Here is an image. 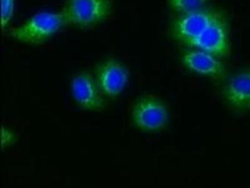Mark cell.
<instances>
[{
  "label": "cell",
  "mask_w": 250,
  "mask_h": 188,
  "mask_svg": "<svg viewBox=\"0 0 250 188\" xmlns=\"http://www.w3.org/2000/svg\"><path fill=\"white\" fill-rule=\"evenodd\" d=\"M223 96L236 113H250V70L240 71L233 75L225 87Z\"/></svg>",
  "instance_id": "ba28073f"
},
{
  "label": "cell",
  "mask_w": 250,
  "mask_h": 188,
  "mask_svg": "<svg viewBox=\"0 0 250 188\" xmlns=\"http://www.w3.org/2000/svg\"><path fill=\"white\" fill-rule=\"evenodd\" d=\"M97 82L100 90L106 97H117L128 82L129 73L122 63L115 60L102 62L96 70Z\"/></svg>",
  "instance_id": "5b68a950"
},
{
  "label": "cell",
  "mask_w": 250,
  "mask_h": 188,
  "mask_svg": "<svg viewBox=\"0 0 250 188\" xmlns=\"http://www.w3.org/2000/svg\"><path fill=\"white\" fill-rule=\"evenodd\" d=\"M65 24L61 12L40 13L19 27L12 28L9 35L24 43L39 45L44 43Z\"/></svg>",
  "instance_id": "6da1fadb"
},
{
  "label": "cell",
  "mask_w": 250,
  "mask_h": 188,
  "mask_svg": "<svg viewBox=\"0 0 250 188\" xmlns=\"http://www.w3.org/2000/svg\"><path fill=\"white\" fill-rule=\"evenodd\" d=\"M173 7L183 13L200 10L207 0H169Z\"/></svg>",
  "instance_id": "30bf717a"
},
{
  "label": "cell",
  "mask_w": 250,
  "mask_h": 188,
  "mask_svg": "<svg viewBox=\"0 0 250 188\" xmlns=\"http://www.w3.org/2000/svg\"><path fill=\"white\" fill-rule=\"evenodd\" d=\"M188 46L207 51L216 57L226 56L229 51L226 24L217 15L199 37L189 42Z\"/></svg>",
  "instance_id": "8992f818"
},
{
  "label": "cell",
  "mask_w": 250,
  "mask_h": 188,
  "mask_svg": "<svg viewBox=\"0 0 250 188\" xmlns=\"http://www.w3.org/2000/svg\"><path fill=\"white\" fill-rule=\"evenodd\" d=\"M2 136L5 137V138H2V142L5 141V144H7L8 143H10L13 140V135L11 132L7 131V130H4L3 128V131H2Z\"/></svg>",
  "instance_id": "7c38bea8"
},
{
  "label": "cell",
  "mask_w": 250,
  "mask_h": 188,
  "mask_svg": "<svg viewBox=\"0 0 250 188\" xmlns=\"http://www.w3.org/2000/svg\"><path fill=\"white\" fill-rule=\"evenodd\" d=\"M111 7V0H66L61 13L66 24L88 28L105 20Z\"/></svg>",
  "instance_id": "7a4b0ae2"
},
{
  "label": "cell",
  "mask_w": 250,
  "mask_h": 188,
  "mask_svg": "<svg viewBox=\"0 0 250 188\" xmlns=\"http://www.w3.org/2000/svg\"><path fill=\"white\" fill-rule=\"evenodd\" d=\"M133 124L146 132L162 131L168 124V110L159 98L144 95L134 103L131 113Z\"/></svg>",
  "instance_id": "3957f363"
},
{
  "label": "cell",
  "mask_w": 250,
  "mask_h": 188,
  "mask_svg": "<svg viewBox=\"0 0 250 188\" xmlns=\"http://www.w3.org/2000/svg\"><path fill=\"white\" fill-rule=\"evenodd\" d=\"M189 70L214 79H222L226 74L224 65L215 56L203 50L188 51L182 57Z\"/></svg>",
  "instance_id": "9c48e42d"
},
{
  "label": "cell",
  "mask_w": 250,
  "mask_h": 188,
  "mask_svg": "<svg viewBox=\"0 0 250 188\" xmlns=\"http://www.w3.org/2000/svg\"><path fill=\"white\" fill-rule=\"evenodd\" d=\"M15 0H1V26L4 31L7 27L14 12Z\"/></svg>",
  "instance_id": "8fae6325"
},
{
  "label": "cell",
  "mask_w": 250,
  "mask_h": 188,
  "mask_svg": "<svg viewBox=\"0 0 250 188\" xmlns=\"http://www.w3.org/2000/svg\"><path fill=\"white\" fill-rule=\"evenodd\" d=\"M217 15L208 10H198L185 13L176 20L174 24V33L178 39L188 45L199 37Z\"/></svg>",
  "instance_id": "52a82bcc"
},
{
  "label": "cell",
  "mask_w": 250,
  "mask_h": 188,
  "mask_svg": "<svg viewBox=\"0 0 250 188\" xmlns=\"http://www.w3.org/2000/svg\"><path fill=\"white\" fill-rule=\"evenodd\" d=\"M73 98L83 109L100 111L105 107L101 90L93 76L81 72L73 78L71 84Z\"/></svg>",
  "instance_id": "277c9868"
}]
</instances>
